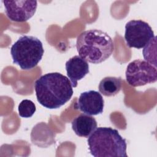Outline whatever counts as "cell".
<instances>
[{
  "label": "cell",
  "mask_w": 157,
  "mask_h": 157,
  "mask_svg": "<svg viewBox=\"0 0 157 157\" xmlns=\"http://www.w3.org/2000/svg\"><path fill=\"white\" fill-rule=\"evenodd\" d=\"M37 101L49 109H58L70 100L73 94L69 78L59 72H51L40 77L34 83Z\"/></svg>",
  "instance_id": "1"
},
{
  "label": "cell",
  "mask_w": 157,
  "mask_h": 157,
  "mask_svg": "<svg viewBox=\"0 0 157 157\" xmlns=\"http://www.w3.org/2000/svg\"><path fill=\"white\" fill-rule=\"evenodd\" d=\"M76 48L82 58L91 63L99 64L112 54L114 44L107 33L90 29L82 32L77 37Z\"/></svg>",
  "instance_id": "2"
},
{
  "label": "cell",
  "mask_w": 157,
  "mask_h": 157,
  "mask_svg": "<svg viewBox=\"0 0 157 157\" xmlns=\"http://www.w3.org/2000/svg\"><path fill=\"white\" fill-rule=\"evenodd\" d=\"M88 148L94 157H127V144L118 131L110 127H99L87 140Z\"/></svg>",
  "instance_id": "3"
},
{
  "label": "cell",
  "mask_w": 157,
  "mask_h": 157,
  "mask_svg": "<svg viewBox=\"0 0 157 157\" xmlns=\"http://www.w3.org/2000/svg\"><path fill=\"white\" fill-rule=\"evenodd\" d=\"M44 53L42 42L32 36H23L12 45L10 54L13 64L23 70L35 67L42 58Z\"/></svg>",
  "instance_id": "4"
},
{
  "label": "cell",
  "mask_w": 157,
  "mask_h": 157,
  "mask_svg": "<svg viewBox=\"0 0 157 157\" xmlns=\"http://www.w3.org/2000/svg\"><path fill=\"white\" fill-rule=\"evenodd\" d=\"M125 74L127 83L134 87L154 83L157 80L156 67L142 59H136L129 63Z\"/></svg>",
  "instance_id": "5"
},
{
  "label": "cell",
  "mask_w": 157,
  "mask_h": 157,
  "mask_svg": "<svg viewBox=\"0 0 157 157\" xmlns=\"http://www.w3.org/2000/svg\"><path fill=\"white\" fill-rule=\"evenodd\" d=\"M154 37L151 27L142 20H132L125 25L124 39L130 48H144Z\"/></svg>",
  "instance_id": "6"
},
{
  "label": "cell",
  "mask_w": 157,
  "mask_h": 157,
  "mask_svg": "<svg viewBox=\"0 0 157 157\" xmlns=\"http://www.w3.org/2000/svg\"><path fill=\"white\" fill-rule=\"evenodd\" d=\"M7 17L11 21L24 22L31 18L35 13L37 1H2Z\"/></svg>",
  "instance_id": "7"
},
{
  "label": "cell",
  "mask_w": 157,
  "mask_h": 157,
  "mask_svg": "<svg viewBox=\"0 0 157 157\" xmlns=\"http://www.w3.org/2000/svg\"><path fill=\"white\" fill-rule=\"evenodd\" d=\"M104 99L100 93L94 90L80 94L75 107L88 115H97L103 112Z\"/></svg>",
  "instance_id": "8"
},
{
  "label": "cell",
  "mask_w": 157,
  "mask_h": 157,
  "mask_svg": "<svg viewBox=\"0 0 157 157\" xmlns=\"http://www.w3.org/2000/svg\"><path fill=\"white\" fill-rule=\"evenodd\" d=\"M65 67L67 75L74 88L77 86L78 80L83 78L89 72L88 63L78 55L69 59L65 64Z\"/></svg>",
  "instance_id": "9"
},
{
  "label": "cell",
  "mask_w": 157,
  "mask_h": 157,
  "mask_svg": "<svg viewBox=\"0 0 157 157\" xmlns=\"http://www.w3.org/2000/svg\"><path fill=\"white\" fill-rule=\"evenodd\" d=\"M96 128L95 118L86 114H80L72 121V129L79 137H88Z\"/></svg>",
  "instance_id": "10"
},
{
  "label": "cell",
  "mask_w": 157,
  "mask_h": 157,
  "mask_svg": "<svg viewBox=\"0 0 157 157\" xmlns=\"http://www.w3.org/2000/svg\"><path fill=\"white\" fill-rule=\"evenodd\" d=\"M121 86V77H106L101 80L98 88L102 94L105 96H113L120 92Z\"/></svg>",
  "instance_id": "11"
},
{
  "label": "cell",
  "mask_w": 157,
  "mask_h": 157,
  "mask_svg": "<svg viewBox=\"0 0 157 157\" xmlns=\"http://www.w3.org/2000/svg\"><path fill=\"white\" fill-rule=\"evenodd\" d=\"M18 114L23 118L31 117L36 110L34 103L29 99L23 100L18 105Z\"/></svg>",
  "instance_id": "12"
}]
</instances>
